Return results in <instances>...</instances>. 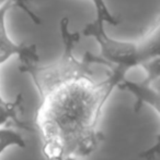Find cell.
<instances>
[{
    "mask_svg": "<svg viewBox=\"0 0 160 160\" xmlns=\"http://www.w3.org/2000/svg\"><path fill=\"white\" fill-rule=\"evenodd\" d=\"M63 51L58 59L46 65H19L29 74L39 94L34 125L41 149L46 160H66L92 155L104 141L99 130L103 108L127 70L109 65V74L96 80L91 52L82 59L74 53L80 32L69 30L68 18L59 22Z\"/></svg>",
    "mask_w": 160,
    "mask_h": 160,
    "instance_id": "1",
    "label": "cell"
},
{
    "mask_svg": "<svg viewBox=\"0 0 160 160\" xmlns=\"http://www.w3.org/2000/svg\"><path fill=\"white\" fill-rule=\"evenodd\" d=\"M80 34L81 36L94 38L100 46V56L91 55L93 64L115 65L130 71L150 60L160 58L159 20L137 42L114 39L105 33L104 24L97 20L88 23Z\"/></svg>",
    "mask_w": 160,
    "mask_h": 160,
    "instance_id": "2",
    "label": "cell"
},
{
    "mask_svg": "<svg viewBox=\"0 0 160 160\" xmlns=\"http://www.w3.org/2000/svg\"><path fill=\"white\" fill-rule=\"evenodd\" d=\"M12 7H14L12 1H7L0 6V65L8 61L11 57H18L19 65L40 63L36 45L25 42L17 44L9 36L6 19Z\"/></svg>",
    "mask_w": 160,
    "mask_h": 160,
    "instance_id": "3",
    "label": "cell"
},
{
    "mask_svg": "<svg viewBox=\"0 0 160 160\" xmlns=\"http://www.w3.org/2000/svg\"><path fill=\"white\" fill-rule=\"evenodd\" d=\"M159 80L150 76H146L141 82H132L124 78L118 85L121 91L128 92L135 97L134 112H139L143 106H149L156 111L157 116L160 114V94L158 89Z\"/></svg>",
    "mask_w": 160,
    "mask_h": 160,
    "instance_id": "4",
    "label": "cell"
},
{
    "mask_svg": "<svg viewBox=\"0 0 160 160\" xmlns=\"http://www.w3.org/2000/svg\"><path fill=\"white\" fill-rule=\"evenodd\" d=\"M22 95H18L14 101H9L8 103H0V128H2V125L7 124L8 122L12 121L19 128H24L26 131H34V128L31 127H28L26 124H24L21 120L19 119L20 112L22 111Z\"/></svg>",
    "mask_w": 160,
    "mask_h": 160,
    "instance_id": "5",
    "label": "cell"
},
{
    "mask_svg": "<svg viewBox=\"0 0 160 160\" xmlns=\"http://www.w3.org/2000/svg\"><path fill=\"white\" fill-rule=\"evenodd\" d=\"M9 147L25 148V139L18 131L13 128H0V155Z\"/></svg>",
    "mask_w": 160,
    "mask_h": 160,
    "instance_id": "6",
    "label": "cell"
},
{
    "mask_svg": "<svg viewBox=\"0 0 160 160\" xmlns=\"http://www.w3.org/2000/svg\"><path fill=\"white\" fill-rule=\"evenodd\" d=\"M96 10V19L97 21L102 22L103 24H109L111 26H118L120 24V20L115 18L109 10L104 0H91Z\"/></svg>",
    "mask_w": 160,
    "mask_h": 160,
    "instance_id": "7",
    "label": "cell"
},
{
    "mask_svg": "<svg viewBox=\"0 0 160 160\" xmlns=\"http://www.w3.org/2000/svg\"><path fill=\"white\" fill-rule=\"evenodd\" d=\"M28 1H32V0H13V4H14V7H18L22 11H24L26 13V15L33 21V23H35L36 25H40L41 19L39 18V15H36L30 9V7L28 6Z\"/></svg>",
    "mask_w": 160,
    "mask_h": 160,
    "instance_id": "8",
    "label": "cell"
},
{
    "mask_svg": "<svg viewBox=\"0 0 160 160\" xmlns=\"http://www.w3.org/2000/svg\"><path fill=\"white\" fill-rule=\"evenodd\" d=\"M158 154H159V139H157L155 145L152 148L141 152L139 156H141V158L145 160H155L157 158V156H158Z\"/></svg>",
    "mask_w": 160,
    "mask_h": 160,
    "instance_id": "9",
    "label": "cell"
},
{
    "mask_svg": "<svg viewBox=\"0 0 160 160\" xmlns=\"http://www.w3.org/2000/svg\"><path fill=\"white\" fill-rule=\"evenodd\" d=\"M9 101H7L6 99L3 98V97H2V95H1V89H0V103H4V105H6V103H8Z\"/></svg>",
    "mask_w": 160,
    "mask_h": 160,
    "instance_id": "10",
    "label": "cell"
},
{
    "mask_svg": "<svg viewBox=\"0 0 160 160\" xmlns=\"http://www.w3.org/2000/svg\"><path fill=\"white\" fill-rule=\"evenodd\" d=\"M7 1H12L13 2V0H0V6H2V4H3L4 2H7Z\"/></svg>",
    "mask_w": 160,
    "mask_h": 160,
    "instance_id": "11",
    "label": "cell"
},
{
    "mask_svg": "<svg viewBox=\"0 0 160 160\" xmlns=\"http://www.w3.org/2000/svg\"><path fill=\"white\" fill-rule=\"evenodd\" d=\"M66 160H77V159H76V158H67Z\"/></svg>",
    "mask_w": 160,
    "mask_h": 160,
    "instance_id": "12",
    "label": "cell"
}]
</instances>
